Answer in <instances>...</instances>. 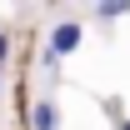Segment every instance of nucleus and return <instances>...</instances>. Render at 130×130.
<instances>
[{
	"label": "nucleus",
	"instance_id": "obj_4",
	"mask_svg": "<svg viewBox=\"0 0 130 130\" xmlns=\"http://www.w3.org/2000/svg\"><path fill=\"white\" fill-rule=\"evenodd\" d=\"M5 60H10V35L0 30V65H5Z\"/></svg>",
	"mask_w": 130,
	"mask_h": 130
},
{
	"label": "nucleus",
	"instance_id": "obj_6",
	"mask_svg": "<svg viewBox=\"0 0 130 130\" xmlns=\"http://www.w3.org/2000/svg\"><path fill=\"white\" fill-rule=\"evenodd\" d=\"M0 85H5V80H0Z\"/></svg>",
	"mask_w": 130,
	"mask_h": 130
},
{
	"label": "nucleus",
	"instance_id": "obj_1",
	"mask_svg": "<svg viewBox=\"0 0 130 130\" xmlns=\"http://www.w3.org/2000/svg\"><path fill=\"white\" fill-rule=\"evenodd\" d=\"M80 40H85V25L80 20H60V25H50V35H45V55H75L80 50Z\"/></svg>",
	"mask_w": 130,
	"mask_h": 130
},
{
	"label": "nucleus",
	"instance_id": "obj_2",
	"mask_svg": "<svg viewBox=\"0 0 130 130\" xmlns=\"http://www.w3.org/2000/svg\"><path fill=\"white\" fill-rule=\"evenodd\" d=\"M30 130H60V110H55V100H35V105H30Z\"/></svg>",
	"mask_w": 130,
	"mask_h": 130
},
{
	"label": "nucleus",
	"instance_id": "obj_3",
	"mask_svg": "<svg viewBox=\"0 0 130 130\" xmlns=\"http://www.w3.org/2000/svg\"><path fill=\"white\" fill-rule=\"evenodd\" d=\"M95 15L100 20H115V15H125V5H95Z\"/></svg>",
	"mask_w": 130,
	"mask_h": 130
},
{
	"label": "nucleus",
	"instance_id": "obj_5",
	"mask_svg": "<svg viewBox=\"0 0 130 130\" xmlns=\"http://www.w3.org/2000/svg\"><path fill=\"white\" fill-rule=\"evenodd\" d=\"M115 130H130V115H120V120H115Z\"/></svg>",
	"mask_w": 130,
	"mask_h": 130
}]
</instances>
